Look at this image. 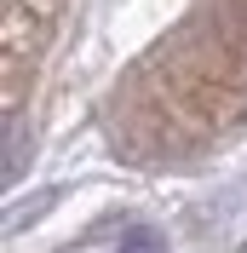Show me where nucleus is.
I'll return each instance as SVG.
<instances>
[{
  "mask_svg": "<svg viewBox=\"0 0 247 253\" xmlns=\"http://www.w3.org/2000/svg\"><path fill=\"white\" fill-rule=\"evenodd\" d=\"M23 173V115H6V184Z\"/></svg>",
  "mask_w": 247,
  "mask_h": 253,
  "instance_id": "nucleus-1",
  "label": "nucleus"
},
{
  "mask_svg": "<svg viewBox=\"0 0 247 253\" xmlns=\"http://www.w3.org/2000/svg\"><path fill=\"white\" fill-rule=\"evenodd\" d=\"M121 253H167V242L155 236V230H132V236L121 242Z\"/></svg>",
  "mask_w": 247,
  "mask_h": 253,
  "instance_id": "nucleus-2",
  "label": "nucleus"
}]
</instances>
